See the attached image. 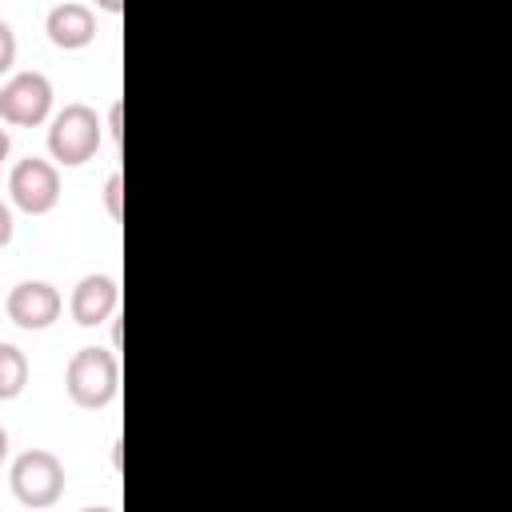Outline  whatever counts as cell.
Segmentation results:
<instances>
[{
	"label": "cell",
	"instance_id": "obj_1",
	"mask_svg": "<svg viewBox=\"0 0 512 512\" xmlns=\"http://www.w3.org/2000/svg\"><path fill=\"white\" fill-rule=\"evenodd\" d=\"M120 388V364L108 348H80L64 368V392L76 408H108Z\"/></svg>",
	"mask_w": 512,
	"mask_h": 512
},
{
	"label": "cell",
	"instance_id": "obj_7",
	"mask_svg": "<svg viewBox=\"0 0 512 512\" xmlns=\"http://www.w3.org/2000/svg\"><path fill=\"white\" fill-rule=\"evenodd\" d=\"M116 304H120V284L108 272L80 276L76 288H72V296H68V312H72V320L80 328H96V324L112 320Z\"/></svg>",
	"mask_w": 512,
	"mask_h": 512
},
{
	"label": "cell",
	"instance_id": "obj_15",
	"mask_svg": "<svg viewBox=\"0 0 512 512\" xmlns=\"http://www.w3.org/2000/svg\"><path fill=\"white\" fill-rule=\"evenodd\" d=\"M8 148H12V140H8V132L0 128V168H4V160H8Z\"/></svg>",
	"mask_w": 512,
	"mask_h": 512
},
{
	"label": "cell",
	"instance_id": "obj_12",
	"mask_svg": "<svg viewBox=\"0 0 512 512\" xmlns=\"http://www.w3.org/2000/svg\"><path fill=\"white\" fill-rule=\"evenodd\" d=\"M12 228H16V224H12V208L0 200V248L12 240Z\"/></svg>",
	"mask_w": 512,
	"mask_h": 512
},
{
	"label": "cell",
	"instance_id": "obj_10",
	"mask_svg": "<svg viewBox=\"0 0 512 512\" xmlns=\"http://www.w3.org/2000/svg\"><path fill=\"white\" fill-rule=\"evenodd\" d=\"M104 208H108L112 220L124 216V176H120V172H112L108 184H104Z\"/></svg>",
	"mask_w": 512,
	"mask_h": 512
},
{
	"label": "cell",
	"instance_id": "obj_11",
	"mask_svg": "<svg viewBox=\"0 0 512 512\" xmlns=\"http://www.w3.org/2000/svg\"><path fill=\"white\" fill-rule=\"evenodd\" d=\"M16 64V32L8 20H0V76Z\"/></svg>",
	"mask_w": 512,
	"mask_h": 512
},
{
	"label": "cell",
	"instance_id": "obj_3",
	"mask_svg": "<svg viewBox=\"0 0 512 512\" xmlns=\"http://www.w3.org/2000/svg\"><path fill=\"white\" fill-rule=\"evenodd\" d=\"M8 484L24 508H52L64 496V464L44 448H28L12 460Z\"/></svg>",
	"mask_w": 512,
	"mask_h": 512
},
{
	"label": "cell",
	"instance_id": "obj_16",
	"mask_svg": "<svg viewBox=\"0 0 512 512\" xmlns=\"http://www.w3.org/2000/svg\"><path fill=\"white\" fill-rule=\"evenodd\" d=\"M4 456H8V432L0 428V464H4Z\"/></svg>",
	"mask_w": 512,
	"mask_h": 512
},
{
	"label": "cell",
	"instance_id": "obj_4",
	"mask_svg": "<svg viewBox=\"0 0 512 512\" xmlns=\"http://www.w3.org/2000/svg\"><path fill=\"white\" fill-rule=\"evenodd\" d=\"M52 116V80L44 72H16L0 84V120L12 128H36Z\"/></svg>",
	"mask_w": 512,
	"mask_h": 512
},
{
	"label": "cell",
	"instance_id": "obj_9",
	"mask_svg": "<svg viewBox=\"0 0 512 512\" xmlns=\"http://www.w3.org/2000/svg\"><path fill=\"white\" fill-rule=\"evenodd\" d=\"M24 384H28V356L16 344L0 340V400H16Z\"/></svg>",
	"mask_w": 512,
	"mask_h": 512
},
{
	"label": "cell",
	"instance_id": "obj_5",
	"mask_svg": "<svg viewBox=\"0 0 512 512\" xmlns=\"http://www.w3.org/2000/svg\"><path fill=\"white\" fill-rule=\"evenodd\" d=\"M8 196L28 216L52 212L56 200H60V172H56V164L52 160H40V156L16 160L12 172H8Z\"/></svg>",
	"mask_w": 512,
	"mask_h": 512
},
{
	"label": "cell",
	"instance_id": "obj_13",
	"mask_svg": "<svg viewBox=\"0 0 512 512\" xmlns=\"http://www.w3.org/2000/svg\"><path fill=\"white\" fill-rule=\"evenodd\" d=\"M120 112H124V104L116 100V104L108 108V136H112V140H120V136H124V128H120Z\"/></svg>",
	"mask_w": 512,
	"mask_h": 512
},
{
	"label": "cell",
	"instance_id": "obj_14",
	"mask_svg": "<svg viewBox=\"0 0 512 512\" xmlns=\"http://www.w3.org/2000/svg\"><path fill=\"white\" fill-rule=\"evenodd\" d=\"M96 8H100V12H112V16H120V12H124V0H96Z\"/></svg>",
	"mask_w": 512,
	"mask_h": 512
},
{
	"label": "cell",
	"instance_id": "obj_8",
	"mask_svg": "<svg viewBox=\"0 0 512 512\" xmlns=\"http://www.w3.org/2000/svg\"><path fill=\"white\" fill-rule=\"evenodd\" d=\"M44 32L56 48L64 52H76V48H88L96 40V12L80 0H64L56 8H48L44 16Z\"/></svg>",
	"mask_w": 512,
	"mask_h": 512
},
{
	"label": "cell",
	"instance_id": "obj_2",
	"mask_svg": "<svg viewBox=\"0 0 512 512\" xmlns=\"http://www.w3.org/2000/svg\"><path fill=\"white\" fill-rule=\"evenodd\" d=\"M100 140H104V124H100L96 108H88L80 100L64 104L56 116H48V152L64 168H76V164L92 160Z\"/></svg>",
	"mask_w": 512,
	"mask_h": 512
},
{
	"label": "cell",
	"instance_id": "obj_6",
	"mask_svg": "<svg viewBox=\"0 0 512 512\" xmlns=\"http://www.w3.org/2000/svg\"><path fill=\"white\" fill-rule=\"evenodd\" d=\"M60 308H64V300L48 280H20L4 300L8 320L24 332H44L48 324H56Z\"/></svg>",
	"mask_w": 512,
	"mask_h": 512
}]
</instances>
